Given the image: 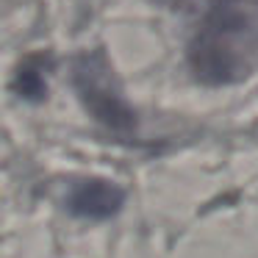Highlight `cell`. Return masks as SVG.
<instances>
[{
  "instance_id": "obj_4",
  "label": "cell",
  "mask_w": 258,
  "mask_h": 258,
  "mask_svg": "<svg viewBox=\"0 0 258 258\" xmlns=\"http://www.w3.org/2000/svg\"><path fill=\"white\" fill-rule=\"evenodd\" d=\"M53 67V58L45 53H34L17 67L12 81V89L25 103H42L47 100V73Z\"/></svg>"
},
{
  "instance_id": "obj_3",
  "label": "cell",
  "mask_w": 258,
  "mask_h": 258,
  "mask_svg": "<svg viewBox=\"0 0 258 258\" xmlns=\"http://www.w3.org/2000/svg\"><path fill=\"white\" fill-rule=\"evenodd\" d=\"M64 206L73 217L89 219V222H103L122 211L125 206V189L108 178H75L70 180Z\"/></svg>"
},
{
  "instance_id": "obj_2",
  "label": "cell",
  "mask_w": 258,
  "mask_h": 258,
  "mask_svg": "<svg viewBox=\"0 0 258 258\" xmlns=\"http://www.w3.org/2000/svg\"><path fill=\"white\" fill-rule=\"evenodd\" d=\"M70 84H73V92L84 106V111L103 131L125 142L136 139L139 119H136L131 103L125 100L122 84H119L103 47L75 53L73 64H70Z\"/></svg>"
},
{
  "instance_id": "obj_1",
  "label": "cell",
  "mask_w": 258,
  "mask_h": 258,
  "mask_svg": "<svg viewBox=\"0 0 258 258\" xmlns=\"http://www.w3.org/2000/svg\"><path fill=\"white\" fill-rule=\"evenodd\" d=\"M258 56V0H208L186 45V64L200 86H236Z\"/></svg>"
}]
</instances>
